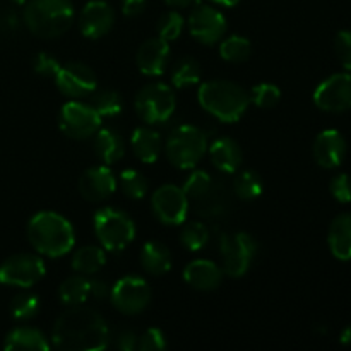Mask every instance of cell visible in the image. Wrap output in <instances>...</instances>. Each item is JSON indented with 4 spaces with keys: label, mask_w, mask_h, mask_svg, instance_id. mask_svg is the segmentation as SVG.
I'll use <instances>...</instances> for the list:
<instances>
[{
    "label": "cell",
    "mask_w": 351,
    "mask_h": 351,
    "mask_svg": "<svg viewBox=\"0 0 351 351\" xmlns=\"http://www.w3.org/2000/svg\"><path fill=\"white\" fill-rule=\"evenodd\" d=\"M108 326L98 312L82 305L69 307L51 332L55 348L62 351H101L108 346Z\"/></svg>",
    "instance_id": "cell-1"
},
{
    "label": "cell",
    "mask_w": 351,
    "mask_h": 351,
    "mask_svg": "<svg viewBox=\"0 0 351 351\" xmlns=\"http://www.w3.org/2000/svg\"><path fill=\"white\" fill-rule=\"evenodd\" d=\"M27 240L38 254L57 259L74 249L75 233L62 215L40 211L27 223Z\"/></svg>",
    "instance_id": "cell-2"
},
{
    "label": "cell",
    "mask_w": 351,
    "mask_h": 351,
    "mask_svg": "<svg viewBox=\"0 0 351 351\" xmlns=\"http://www.w3.org/2000/svg\"><path fill=\"white\" fill-rule=\"evenodd\" d=\"M197 101L219 122L233 123L242 119L250 105V96L240 84L225 79L208 81L199 86Z\"/></svg>",
    "instance_id": "cell-3"
},
{
    "label": "cell",
    "mask_w": 351,
    "mask_h": 351,
    "mask_svg": "<svg viewBox=\"0 0 351 351\" xmlns=\"http://www.w3.org/2000/svg\"><path fill=\"white\" fill-rule=\"evenodd\" d=\"M23 17L34 36L57 38L71 29L75 10L71 0H29Z\"/></svg>",
    "instance_id": "cell-4"
},
{
    "label": "cell",
    "mask_w": 351,
    "mask_h": 351,
    "mask_svg": "<svg viewBox=\"0 0 351 351\" xmlns=\"http://www.w3.org/2000/svg\"><path fill=\"white\" fill-rule=\"evenodd\" d=\"M208 137L195 125H178L168 136L165 153L168 161L180 170L194 168L208 151Z\"/></svg>",
    "instance_id": "cell-5"
},
{
    "label": "cell",
    "mask_w": 351,
    "mask_h": 351,
    "mask_svg": "<svg viewBox=\"0 0 351 351\" xmlns=\"http://www.w3.org/2000/svg\"><path fill=\"white\" fill-rule=\"evenodd\" d=\"M95 235L108 252H122L136 239V223L127 213L117 208H103L93 219Z\"/></svg>",
    "instance_id": "cell-6"
},
{
    "label": "cell",
    "mask_w": 351,
    "mask_h": 351,
    "mask_svg": "<svg viewBox=\"0 0 351 351\" xmlns=\"http://www.w3.org/2000/svg\"><path fill=\"white\" fill-rule=\"evenodd\" d=\"M137 117L147 125H160L168 122L177 108V96L165 82H151L144 86L134 101Z\"/></svg>",
    "instance_id": "cell-7"
},
{
    "label": "cell",
    "mask_w": 351,
    "mask_h": 351,
    "mask_svg": "<svg viewBox=\"0 0 351 351\" xmlns=\"http://www.w3.org/2000/svg\"><path fill=\"white\" fill-rule=\"evenodd\" d=\"M223 273L230 278H240L250 269L257 254V242L245 232L226 233L219 240Z\"/></svg>",
    "instance_id": "cell-8"
},
{
    "label": "cell",
    "mask_w": 351,
    "mask_h": 351,
    "mask_svg": "<svg viewBox=\"0 0 351 351\" xmlns=\"http://www.w3.org/2000/svg\"><path fill=\"white\" fill-rule=\"evenodd\" d=\"M58 127L71 139L84 141L98 132L101 127V117L88 103L69 101L58 113Z\"/></svg>",
    "instance_id": "cell-9"
},
{
    "label": "cell",
    "mask_w": 351,
    "mask_h": 351,
    "mask_svg": "<svg viewBox=\"0 0 351 351\" xmlns=\"http://www.w3.org/2000/svg\"><path fill=\"white\" fill-rule=\"evenodd\" d=\"M45 263L34 254H16L0 264V283L14 288H31L43 280Z\"/></svg>",
    "instance_id": "cell-10"
},
{
    "label": "cell",
    "mask_w": 351,
    "mask_h": 351,
    "mask_svg": "<svg viewBox=\"0 0 351 351\" xmlns=\"http://www.w3.org/2000/svg\"><path fill=\"white\" fill-rule=\"evenodd\" d=\"M112 305L125 315H137L149 305L151 288L139 276H123L110 291Z\"/></svg>",
    "instance_id": "cell-11"
},
{
    "label": "cell",
    "mask_w": 351,
    "mask_h": 351,
    "mask_svg": "<svg viewBox=\"0 0 351 351\" xmlns=\"http://www.w3.org/2000/svg\"><path fill=\"white\" fill-rule=\"evenodd\" d=\"M151 209L163 225L178 226L187 219L189 197L177 185H161L151 195Z\"/></svg>",
    "instance_id": "cell-12"
},
{
    "label": "cell",
    "mask_w": 351,
    "mask_h": 351,
    "mask_svg": "<svg viewBox=\"0 0 351 351\" xmlns=\"http://www.w3.org/2000/svg\"><path fill=\"white\" fill-rule=\"evenodd\" d=\"M55 84L62 95L72 99H81L91 96L96 91V74L89 65L81 62H69L62 65L55 75Z\"/></svg>",
    "instance_id": "cell-13"
},
{
    "label": "cell",
    "mask_w": 351,
    "mask_h": 351,
    "mask_svg": "<svg viewBox=\"0 0 351 351\" xmlns=\"http://www.w3.org/2000/svg\"><path fill=\"white\" fill-rule=\"evenodd\" d=\"M228 24L226 17L211 5L199 3L189 16V31L202 45H215L223 40Z\"/></svg>",
    "instance_id": "cell-14"
},
{
    "label": "cell",
    "mask_w": 351,
    "mask_h": 351,
    "mask_svg": "<svg viewBox=\"0 0 351 351\" xmlns=\"http://www.w3.org/2000/svg\"><path fill=\"white\" fill-rule=\"evenodd\" d=\"M314 103L322 112L341 113L351 108V75L346 72L324 79L314 91Z\"/></svg>",
    "instance_id": "cell-15"
},
{
    "label": "cell",
    "mask_w": 351,
    "mask_h": 351,
    "mask_svg": "<svg viewBox=\"0 0 351 351\" xmlns=\"http://www.w3.org/2000/svg\"><path fill=\"white\" fill-rule=\"evenodd\" d=\"M79 194L88 202L106 201L117 191V178L106 165L88 168L77 182Z\"/></svg>",
    "instance_id": "cell-16"
},
{
    "label": "cell",
    "mask_w": 351,
    "mask_h": 351,
    "mask_svg": "<svg viewBox=\"0 0 351 351\" xmlns=\"http://www.w3.org/2000/svg\"><path fill=\"white\" fill-rule=\"evenodd\" d=\"M115 23V12L112 7L103 0H91L84 5L79 16V29L82 36L89 40H98L105 36Z\"/></svg>",
    "instance_id": "cell-17"
},
{
    "label": "cell",
    "mask_w": 351,
    "mask_h": 351,
    "mask_svg": "<svg viewBox=\"0 0 351 351\" xmlns=\"http://www.w3.org/2000/svg\"><path fill=\"white\" fill-rule=\"evenodd\" d=\"M315 161L322 168H338L343 163L346 154V141L341 132L336 129H326L315 137L314 146H312Z\"/></svg>",
    "instance_id": "cell-18"
},
{
    "label": "cell",
    "mask_w": 351,
    "mask_h": 351,
    "mask_svg": "<svg viewBox=\"0 0 351 351\" xmlns=\"http://www.w3.org/2000/svg\"><path fill=\"white\" fill-rule=\"evenodd\" d=\"M136 62L144 75H149V77L161 75L170 62V45L160 36L149 38L137 50Z\"/></svg>",
    "instance_id": "cell-19"
},
{
    "label": "cell",
    "mask_w": 351,
    "mask_h": 351,
    "mask_svg": "<svg viewBox=\"0 0 351 351\" xmlns=\"http://www.w3.org/2000/svg\"><path fill=\"white\" fill-rule=\"evenodd\" d=\"M221 266L208 259H195L189 263L184 269V280L189 287L201 291H213L223 283Z\"/></svg>",
    "instance_id": "cell-20"
},
{
    "label": "cell",
    "mask_w": 351,
    "mask_h": 351,
    "mask_svg": "<svg viewBox=\"0 0 351 351\" xmlns=\"http://www.w3.org/2000/svg\"><path fill=\"white\" fill-rule=\"evenodd\" d=\"M211 163L223 173H237L242 167V147L232 137H218L209 146Z\"/></svg>",
    "instance_id": "cell-21"
},
{
    "label": "cell",
    "mask_w": 351,
    "mask_h": 351,
    "mask_svg": "<svg viewBox=\"0 0 351 351\" xmlns=\"http://www.w3.org/2000/svg\"><path fill=\"white\" fill-rule=\"evenodd\" d=\"M93 149L96 156L105 165H113L120 161L125 154V143L120 132L112 127H99L98 132L93 136Z\"/></svg>",
    "instance_id": "cell-22"
},
{
    "label": "cell",
    "mask_w": 351,
    "mask_h": 351,
    "mask_svg": "<svg viewBox=\"0 0 351 351\" xmlns=\"http://www.w3.org/2000/svg\"><path fill=\"white\" fill-rule=\"evenodd\" d=\"M130 146L134 154L143 163H154L163 151V139L158 130L149 127H137L130 137Z\"/></svg>",
    "instance_id": "cell-23"
},
{
    "label": "cell",
    "mask_w": 351,
    "mask_h": 351,
    "mask_svg": "<svg viewBox=\"0 0 351 351\" xmlns=\"http://www.w3.org/2000/svg\"><path fill=\"white\" fill-rule=\"evenodd\" d=\"M328 245L339 261H351V215L343 213L332 219L328 233Z\"/></svg>",
    "instance_id": "cell-24"
},
{
    "label": "cell",
    "mask_w": 351,
    "mask_h": 351,
    "mask_svg": "<svg viewBox=\"0 0 351 351\" xmlns=\"http://www.w3.org/2000/svg\"><path fill=\"white\" fill-rule=\"evenodd\" d=\"M3 348L7 351H47L50 350V343L40 329L21 326L5 336Z\"/></svg>",
    "instance_id": "cell-25"
},
{
    "label": "cell",
    "mask_w": 351,
    "mask_h": 351,
    "mask_svg": "<svg viewBox=\"0 0 351 351\" xmlns=\"http://www.w3.org/2000/svg\"><path fill=\"white\" fill-rule=\"evenodd\" d=\"M141 266L153 276H163L171 269V254L167 245L151 240L141 249Z\"/></svg>",
    "instance_id": "cell-26"
},
{
    "label": "cell",
    "mask_w": 351,
    "mask_h": 351,
    "mask_svg": "<svg viewBox=\"0 0 351 351\" xmlns=\"http://www.w3.org/2000/svg\"><path fill=\"white\" fill-rule=\"evenodd\" d=\"M106 264L103 247L84 245L72 256V269L79 274H96Z\"/></svg>",
    "instance_id": "cell-27"
},
{
    "label": "cell",
    "mask_w": 351,
    "mask_h": 351,
    "mask_svg": "<svg viewBox=\"0 0 351 351\" xmlns=\"http://www.w3.org/2000/svg\"><path fill=\"white\" fill-rule=\"evenodd\" d=\"M89 298V280L82 274L71 276L58 287V300L65 307H75L82 305Z\"/></svg>",
    "instance_id": "cell-28"
},
{
    "label": "cell",
    "mask_w": 351,
    "mask_h": 351,
    "mask_svg": "<svg viewBox=\"0 0 351 351\" xmlns=\"http://www.w3.org/2000/svg\"><path fill=\"white\" fill-rule=\"evenodd\" d=\"M202 69L199 62L192 57H185L175 64L171 71V84L177 89H185L195 86L201 81Z\"/></svg>",
    "instance_id": "cell-29"
},
{
    "label": "cell",
    "mask_w": 351,
    "mask_h": 351,
    "mask_svg": "<svg viewBox=\"0 0 351 351\" xmlns=\"http://www.w3.org/2000/svg\"><path fill=\"white\" fill-rule=\"evenodd\" d=\"M219 55L223 60L232 62V64H243L252 55V43L245 36L240 34H232L225 38L219 45Z\"/></svg>",
    "instance_id": "cell-30"
},
{
    "label": "cell",
    "mask_w": 351,
    "mask_h": 351,
    "mask_svg": "<svg viewBox=\"0 0 351 351\" xmlns=\"http://www.w3.org/2000/svg\"><path fill=\"white\" fill-rule=\"evenodd\" d=\"M263 178L254 170H242L233 180V192L242 201H254L263 194Z\"/></svg>",
    "instance_id": "cell-31"
},
{
    "label": "cell",
    "mask_w": 351,
    "mask_h": 351,
    "mask_svg": "<svg viewBox=\"0 0 351 351\" xmlns=\"http://www.w3.org/2000/svg\"><path fill=\"white\" fill-rule=\"evenodd\" d=\"M180 230V243L191 252H199L204 249L209 242V230L204 223L201 221H189L182 223Z\"/></svg>",
    "instance_id": "cell-32"
},
{
    "label": "cell",
    "mask_w": 351,
    "mask_h": 351,
    "mask_svg": "<svg viewBox=\"0 0 351 351\" xmlns=\"http://www.w3.org/2000/svg\"><path fill=\"white\" fill-rule=\"evenodd\" d=\"M89 105L99 113V117H117L123 110V98L115 89H101L93 93Z\"/></svg>",
    "instance_id": "cell-33"
},
{
    "label": "cell",
    "mask_w": 351,
    "mask_h": 351,
    "mask_svg": "<svg viewBox=\"0 0 351 351\" xmlns=\"http://www.w3.org/2000/svg\"><path fill=\"white\" fill-rule=\"evenodd\" d=\"M147 189H149V182L144 177L141 171L137 170H123L120 173V191L130 199H144L147 194Z\"/></svg>",
    "instance_id": "cell-34"
},
{
    "label": "cell",
    "mask_w": 351,
    "mask_h": 351,
    "mask_svg": "<svg viewBox=\"0 0 351 351\" xmlns=\"http://www.w3.org/2000/svg\"><path fill=\"white\" fill-rule=\"evenodd\" d=\"M40 312V298L34 293H17L10 300V315L16 321H31Z\"/></svg>",
    "instance_id": "cell-35"
},
{
    "label": "cell",
    "mask_w": 351,
    "mask_h": 351,
    "mask_svg": "<svg viewBox=\"0 0 351 351\" xmlns=\"http://www.w3.org/2000/svg\"><path fill=\"white\" fill-rule=\"evenodd\" d=\"M184 17H182L177 10H168V12H165L163 16L160 17V21H158V36L163 38L165 41L170 43V41L177 40V38L180 36L182 31H184Z\"/></svg>",
    "instance_id": "cell-36"
},
{
    "label": "cell",
    "mask_w": 351,
    "mask_h": 351,
    "mask_svg": "<svg viewBox=\"0 0 351 351\" xmlns=\"http://www.w3.org/2000/svg\"><path fill=\"white\" fill-rule=\"evenodd\" d=\"M250 103H254L259 108H273L280 103L281 91L276 84L271 82H261V84L254 86L250 91Z\"/></svg>",
    "instance_id": "cell-37"
},
{
    "label": "cell",
    "mask_w": 351,
    "mask_h": 351,
    "mask_svg": "<svg viewBox=\"0 0 351 351\" xmlns=\"http://www.w3.org/2000/svg\"><path fill=\"white\" fill-rule=\"evenodd\" d=\"M213 187V178L209 177V173H206L204 170H195L192 171L191 175L187 177L184 184V192L189 199H201L202 195L208 194L209 189Z\"/></svg>",
    "instance_id": "cell-38"
},
{
    "label": "cell",
    "mask_w": 351,
    "mask_h": 351,
    "mask_svg": "<svg viewBox=\"0 0 351 351\" xmlns=\"http://www.w3.org/2000/svg\"><path fill=\"white\" fill-rule=\"evenodd\" d=\"M137 348L141 351H163L167 348V338L158 328H149L137 339Z\"/></svg>",
    "instance_id": "cell-39"
},
{
    "label": "cell",
    "mask_w": 351,
    "mask_h": 351,
    "mask_svg": "<svg viewBox=\"0 0 351 351\" xmlns=\"http://www.w3.org/2000/svg\"><path fill=\"white\" fill-rule=\"evenodd\" d=\"M60 67L62 65L57 60V57H53L50 53H45V51L34 55L33 58V71L38 75H41V77H55L57 72L60 71Z\"/></svg>",
    "instance_id": "cell-40"
},
{
    "label": "cell",
    "mask_w": 351,
    "mask_h": 351,
    "mask_svg": "<svg viewBox=\"0 0 351 351\" xmlns=\"http://www.w3.org/2000/svg\"><path fill=\"white\" fill-rule=\"evenodd\" d=\"M335 50L346 71H351V31L345 29L336 34Z\"/></svg>",
    "instance_id": "cell-41"
},
{
    "label": "cell",
    "mask_w": 351,
    "mask_h": 351,
    "mask_svg": "<svg viewBox=\"0 0 351 351\" xmlns=\"http://www.w3.org/2000/svg\"><path fill=\"white\" fill-rule=\"evenodd\" d=\"M331 194L338 202H351V177L346 173L336 175L331 180Z\"/></svg>",
    "instance_id": "cell-42"
},
{
    "label": "cell",
    "mask_w": 351,
    "mask_h": 351,
    "mask_svg": "<svg viewBox=\"0 0 351 351\" xmlns=\"http://www.w3.org/2000/svg\"><path fill=\"white\" fill-rule=\"evenodd\" d=\"M137 339L139 338L136 336V332L122 331L119 332V336H117L115 346L122 351H134L137 348Z\"/></svg>",
    "instance_id": "cell-43"
},
{
    "label": "cell",
    "mask_w": 351,
    "mask_h": 351,
    "mask_svg": "<svg viewBox=\"0 0 351 351\" xmlns=\"http://www.w3.org/2000/svg\"><path fill=\"white\" fill-rule=\"evenodd\" d=\"M147 0H122V12L127 17H137L146 10Z\"/></svg>",
    "instance_id": "cell-44"
},
{
    "label": "cell",
    "mask_w": 351,
    "mask_h": 351,
    "mask_svg": "<svg viewBox=\"0 0 351 351\" xmlns=\"http://www.w3.org/2000/svg\"><path fill=\"white\" fill-rule=\"evenodd\" d=\"M112 288H108L106 281L103 280H89V298L95 300H103V298L110 297Z\"/></svg>",
    "instance_id": "cell-45"
},
{
    "label": "cell",
    "mask_w": 351,
    "mask_h": 351,
    "mask_svg": "<svg viewBox=\"0 0 351 351\" xmlns=\"http://www.w3.org/2000/svg\"><path fill=\"white\" fill-rule=\"evenodd\" d=\"M167 5L173 7V9H187L192 3V0H165Z\"/></svg>",
    "instance_id": "cell-46"
},
{
    "label": "cell",
    "mask_w": 351,
    "mask_h": 351,
    "mask_svg": "<svg viewBox=\"0 0 351 351\" xmlns=\"http://www.w3.org/2000/svg\"><path fill=\"white\" fill-rule=\"evenodd\" d=\"M213 3H216V5H221V7H235L239 5L240 0H211Z\"/></svg>",
    "instance_id": "cell-47"
},
{
    "label": "cell",
    "mask_w": 351,
    "mask_h": 351,
    "mask_svg": "<svg viewBox=\"0 0 351 351\" xmlns=\"http://www.w3.org/2000/svg\"><path fill=\"white\" fill-rule=\"evenodd\" d=\"M12 3H16V5H23V3H26L27 0H10Z\"/></svg>",
    "instance_id": "cell-48"
}]
</instances>
